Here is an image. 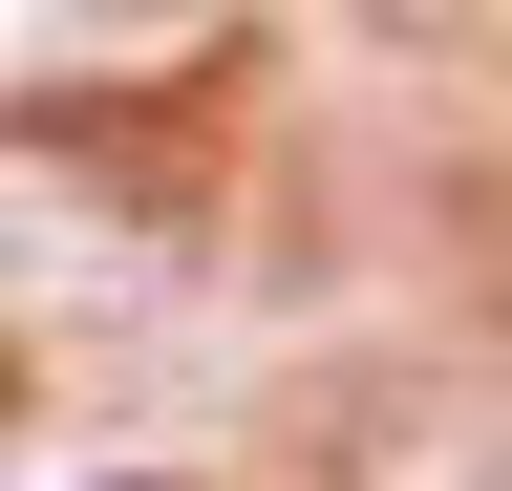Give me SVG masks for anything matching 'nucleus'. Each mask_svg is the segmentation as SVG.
Returning a JSON list of instances; mask_svg holds the SVG:
<instances>
[{
	"label": "nucleus",
	"instance_id": "f257e3e1",
	"mask_svg": "<svg viewBox=\"0 0 512 491\" xmlns=\"http://www.w3.org/2000/svg\"><path fill=\"white\" fill-rule=\"evenodd\" d=\"M107 491H192V470H107Z\"/></svg>",
	"mask_w": 512,
	"mask_h": 491
}]
</instances>
